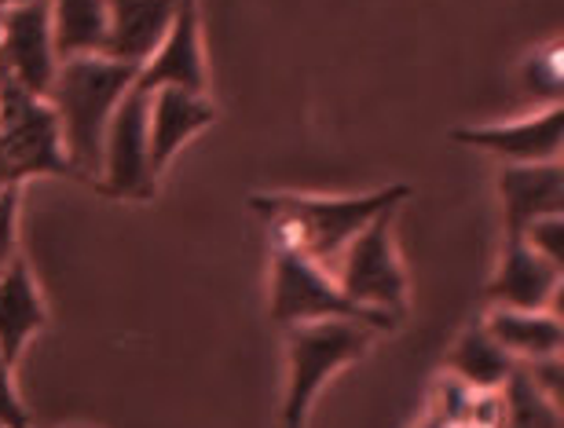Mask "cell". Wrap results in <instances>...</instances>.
Masks as SVG:
<instances>
[{"label": "cell", "instance_id": "cell-8", "mask_svg": "<svg viewBox=\"0 0 564 428\" xmlns=\"http://www.w3.org/2000/svg\"><path fill=\"white\" fill-rule=\"evenodd\" d=\"M0 74L26 88L30 96L48 99L59 74L48 0H30V4L0 11Z\"/></svg>", "mask_w": 564, "mask_h": 428}, {"label": "cell", "instance_id": "cell-20", "mask_svg": "<svg viewBox=\"0 0 564 428\" xmlns=\"http://www.w3.org/2000/svg\"><path fill=\"white\" fill-rule=\"evenodd\" d=\"M19 261V187L0 190V272Z\"/></svg>", "mask_w": 564, "mask_h": 428}, {"label": "cell", "instance_id": "cell-15", "mask_svg": "<svg viewBox=\"0 0 564 428\" xmlns=\"http://www.w3.org/2000/svg\"><path fill=\"white\" fill-rule=\"evenodd\" d=\"M44 300L37 286H33V275L26 261H19L0 272V359L8 366L19 363V355L26 352L30 337L41 333L44 326Z\"/></svg>", "mask_w": 564, "mask_h": 428}, {"label": "cell", "instance_id": "cell-1", "mask_svg": "<svg viewBox=\"0 0 564 428\" xmlns=\"http://www.w3.org/2000/svg\"><path fill=\"white\" fill-rule=\"evenodd\" d=\"M132 85H137V66L115 63L107 55H82V59L59 63L48 103L59 121L63 151L74 176L99 179L107 125L121 99L132 92Z\"/></svg>", "mask_w": 564, "mask_h": 428}, {"label": "cell", "instance_id": "cell-12", "mask_svg": "<svg viewBox=\"0 0 564 428\" xmlns=\"http://www.w3.org/2000/svg\"><path fill=\"white\" fill-rule=\"evenodd\" d=\"M488 297L510 311H543L561 297V267L539 256L524 239H506Z\"/></svg>", "mask_w": 564, "mask_h": 428}, {"label": "cell", "instance_id": "cell-19", "mask_svg": "<svg viewBox=\"0 0 564 428\" xmlns=\"http://www.w3.org/2000/svg\"><path fill=\"white\" fill-rule=\"evenodd\" d=\"M502 388L506 392H502L499 428H561V407L550 403L543 392L524 377L521 366L513 370Z\"/></svg>", "mask_w": 564, "mask_h": 428}, {"label": "cell", "instance_id": "cell-7", "mask_svg": "<svg viewBox=\"0 0 564 428\" xmlns=\"http://www.w3.org/2000/svg\"><path fill=\"white\" fill-rule=\"evenodd\" d=\"M147 107H151V92H140L132 85V92L121 99L107 125L99 190L110 198H129V201L154 198L158 173L151 165V146H147Z\"/></svg>", "mask_w": 564, "mask_h": 428}, {"label": "cell", "instance_id": "cell-16", "mask_svg": "<svg viewBox=\"0 0 564 428\" xmlns=\"http://www.w3.org/2000/svg\"><path fill=\"white\" fill-rule=\"evenodd\" d=\"M52 41L59 63L82 55H104L107 0H48Z\"/></svg>", "mask_w": 564, "mask_h": 428}, {"label": "cell", "instance_id": "cell-23", "mask_svg": "<svg viewBox=\"0 0 564 428\" xmlns=\"http://www.w3.org/2000/svg\"><path fill=\"white\" fill-rule=\"evenodd\" d=\"M19 4H30V0H0V11H11V8H19Z\"/></svg>", "mask_w": 564, "mask_h": 428}, {"label": "cell", "instance_id": "cell-18", "mask_svg": "<svg viewBox=\"0 0 564 428\" xmlns=\"http://www.w3.org/2000/svg\"><path fill=\"white\" fill-rule=\"evenodd\" d=\"M451 370H455V377L469 388L502 392L517 363L484 326H473V330L462 333V341L455 344V352H451Z\"/></svg>", "mask_w": 564, "mask_h": 428}, {"label": "cell", "instance_id": "cell-3", "mask_svg": "<svg viewBox=\"0 0 564 428\" xmlns=\"http://www.w3.org/2000/svg\"><path fill=\"white\" fill-rule=\"evenodd\" d=\"M378 330L367 322L352 319H326V322H301L286 326V344H290V385L286 403H282V425L304 428L308 410L326 377H334L337 370L348 366L375 344Z\"/></svg>", "mask_w": 564, "mask_h": 428}, {"label": "cell", "instance_id": "cell-24", "mask_svg": "<svg viewBox=\"0 0 564 428\" xmlns=\"http://www.w3.org/2000/svg\"><path fill=\"white\" fill-rule=\"evenodd\" d=\"M422 428H447V425H444V421H440V418H436V414H433V418H429V421H425Z\"/></svg>", "mask_w": 564, "mask_h": 428}, {"label": "cell", "instance_id": "cell-21", "mask_svg": "<svg viewBox=\"0 0 564 428\" xmlns=\"http://www.w3.org/2000/svg\"><path fill=\"white\" fill-rule=\"evenodd\" d=\"M521 239L532 245L539 256H546L550 264L564 267V228H561V217H546V220H535Z\"/></svg>", "mask_w": 564, "mask_h": 428}, {"label": "cell", "instance_id": "cell-13", "mask_svg": "<svg viewBox=\"0 0 564 428\" xmlns=\"http://www.w3.org/2000/svg\"><path fill=\"white\" fill-rule=\"evenodd\" d=\"M180 0H107L104 55L115 63L140 66L158 52L176 19Z\"/></svg>", "mask_w": 564, "mask_h": 428}, {"label": "cell", "instance_id": "cell-11", "mask_svg": "<svg viewBox=\"0 0 564 428\" xmlns=\"http://www.w3.org/2000/svg\"><path fill=\"white\" fill-rule=\"evenodd\" d=\"M499 195L506 206V239H521L535 220L564 212V168L561 162L506 165L499 173Z\"/></svg>", "mask_w": 564, "mask_h": 428}, {"label": "cell", "instance_id": "cell-10", "mask_svg": "<svg viewBox=\"0 0 564 428\" xmlns=\"http://www.w3.org/2000/svg\"><path fill=\"white\" fill-rule=\"evenodd\" d=\"M455 140L466 146H480L495 157H506L510 165H535V162H561L564 143V110L550 103L539 114L513 121V125H488V129H455Z\"/></svg>", "mask_w": 564, "mask_h": 428}, {"label": "cell", "instance_id": "cell-4", "mask_svg": "<svg viewBox=\"0 0 564 428\" xmlns=\"http://www.w3.org/2000/svg\"><path fill=\"white\" fill-rule=\"evenodd\" d=\"M33 176H74L59 121L48 99L30 96L0 74V190Z\"/></svg>", "mask_w": 564, "mask_h": 428}, {"label": "cell", "instance_id": "cell-17", "mask_svg": "<svg viewBox=\"0 0 564 428\" xmlns=\"http://www.w3.org/2000/svg\"><path fill=\"white\" fill-rule=\"evenodd\" d=\"M484 330H488L510 355H521L524 363H528V359L561 355V344H564L561 319H557V315H546V311H510V308H499V311L488 315Z\"/></svg>", "mask_w": 564, "mask_h": 428}, {"label": "cell", "instance_id": "cell-5", "mask_svg": "<svg viewBox=\"0 0 564 428\" xmlns=\"http://www.w3.org/2000/svg\"><path fill=\"white\" fill-rule=\"evenodd\" d=\"M272 319L279 326L352 319L375 326L378 333L397 326L392 315L359 308L356 300H348L326 267L293 250H279V245H275V275H272Z\"/></svg>", "mask_w": 564, "mask_h": 428}, {"label": "cell", "instance_id": "cell-14", "mask_svg": "<svg viewBox=\"0 0 564 428\" xmlns=\"http://www.w3.org/2000/svg\"><path fill=\"white\" fill-rule=\"evenodd\" d=\"M213 121H217V110H213L206 96L184 92V88H158V92H151V107H147V146H151L154 173H162L180 146L195 140Z\"/></svg>", "mask_w": 564, "mask_h": 428}, {"label": "cell", "instance_id": "cell-6", "mask_svg": "<svg viewBox=\"0 0 564 428\" xmlns=\"http://www.w3.org/2000/svg\"><path fill=\"white\" fill-rule=\"evenodd\" d=\"M392 217H397V209H386L381 217L370 220L341 250L330 275L345 297L356 300L359 308L397 319L408 308V278H403L397 245H392Z\"/></svg>", "mask_w": 564, "mask_h": 428}, {"label": "cell", "instance_id": "cell-9", "mask_svg": "<svg viewBox=\"0 0 564 428\" xmlns=\"http://www.w3.org/2000/svg\"><path fill=\"white\" fill-rule=\"evenodd\" d=\"M206 59H202V19L198 0H180L176 19L169 26L158 52L137 70L140 92H158V88H184V92L206 96Z\"/></svg>", "mask_w": 564, "mask_h": 428}, {"label": "cell", "instance_id": "cell-22", "mask_svg": "<svg viewBox=\"0 0 564 428\" xmlns=\"http://www.w3.org/2000/svg\"><path fill=\"white\" fill-rule=\"evenodd\" d=\"M0 428H30V414L22 407L11 366L0 359Z\"/></svg>", "mask_w": 564, "mask_h": 428}, {"label": "cell", "instance_id": "cell-2", "mask_svg": "<svg viewBox=\"0 0 564 428\" xmlns=\"http://www.w3.org/2000/svg\"><path fill=\"white\" fill-rule=\"evenodd\" d=\"M411 198V187H381L352 198H297V195H264L250 198V206L272 223L279 250H293L330 272L341 250L386 209H397Z\"/></svg>", "mask_w": 564, "mask_h": 428}]
</instances>
